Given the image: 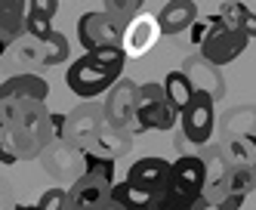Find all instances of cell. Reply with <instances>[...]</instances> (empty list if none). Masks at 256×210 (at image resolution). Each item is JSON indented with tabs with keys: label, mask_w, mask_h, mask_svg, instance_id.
<instances>
[{
	"label": "cell",
	"mask_w": 256,
	"mask_h": 210,
	"mask_svg": "<svg viewBox=\"0 0 256 210\" xmlns=\"http://www.w3.org/2000/svg\"><path fill=\"white\" fill-rule=\"evenodd\" d=\"M170 170H173V164L167 158H154V155L152 158H139L130 170H126L124 182H130L133 188H139L145 195L160 198L164 188L170 185Z\"/></svg>",
	"instance_id": "cell-8"
},
{
	"label": "cell",
	"mask_w": 256,
	"mask_h": 210,
	"mask_svg": "<svg viewBox=\"0 0 256 210\" xmlns=\"http://www.w3.org/2000/svg\"><path fill=\"white\" fill-rule=\"evenodd\" d=\"M136 93H139V84H133L130 78H120L112 90H108L105 93V105H102L105 124L124 127L130 133H142L139 124H136Z\"/></svg>",
	"instance_id": "cell-5"
},
{
	"label": "cell",
	"mask_w": 256,
	"mask_h": 210,
	"mask_svg": "<svg viewBox=\"0 0 256 210\" xmlns=\"http://www.w3.org/2000/svg\"><path fill=\"white\" fill-rule=\"evenodd\" d=\"M19 210H38L34 204H19Z\"/></svg>",
	"instance_id": "cell-32"
},
{
	"label": "cell",
	"mask_w": 256,
	"mask_h": 210,
	"mask_svg": "<svg viewBox=\"0 0 256 210\" xmlns=\"http://www.w3.org/2000/svg\"><path fill=\"white\" fill-rule=\"evenodd\" d=\"M68 53H71L68 37L62 31H52L44 44H38V65H44V68L62 65V62H68Z\"/></svg>",
	"instance_id": "cell-20"
},
{
	"label": "cell",
	"mask_w": 256,
	"mask_h": 210,
	"mask_svg": "<svg viewBox=\"0 0 256 210\" xmlns=\"http://www.w3.org/2000/svg\"><path fill=\"white\" fill-rule=\"evenodd\" d=\"M34 207H38V210H65V188H59V185L46 188Z\"/></svg>",
	"instance_id": "cell-28"
},
{
	"label": "cell",
	"mask_w": 256,
	"mask_h": 210,
	"mask_svg": "<svg viewBox=\"0 0 256 210\" xmlns=\"http://www.w3.org/2000/svg\"><path fill=\"white\" fill-rule=\"evenodd\" d=\"M25 0H0V41L12 47L25 34Z\"/></svg>",
	"instance_id": "cell-17"
},
{
	"label": "cell",
	"mask_w": 256,
	"mask_h": 210,
	"mask_svg": "<svg viewBox=\"0 0 256 210\" xmlns=\"http://www.w3.org/2000/svg\"><path fill=\"white\" fill-rule=\"evenodd\" d=\"M124 78V68L102 62L96 53H84L80 59H74L65 68V84L71 93H78L80 99H96L99 93H108L118 81Z\"/></svg>",
	"instance_id": "cell-1"
},
{
	"label": "cell",
	"mask_w": 256,
	"mask_h": 210,
	"mask_svg": "<svg viewBox=\"0 0 256 210\" xmlns=\"http://www.w3.org/2000/svg\"><path fill=\"white\" fill-rule=\"evenodd\" d=\"M170 182L182 192H188L194 198H200L204 192V182H207V167L198 155H182L179 161H173V170H170Z\"/></svg>",
	"instance_id": "cell-14"
},
{
	"label": "cell",
	"mask_w": 256,
	"mask_h": 210,
	"mask_svg": "<svg viewBox=\"0 0 256 210\" xmlns=\"http://www.w3.org/2000/svg\"><path fill=\"white\" fill-rule=\"evenodd\" d=\"M182 74L188 78V84L198 90V93H207V96L222 99L226 93V81H222V71H219L216 65H210L207 59H200V56H188L186 62H182Z\"/></svg>",
	"instance_id": "cell-12"
},
{
	"label": "cell",
	"mask_w": 256,
	"mask_h": 210,
	"mask_svg": "<svg viewBox=\"0 0 256 210\" xmlns=\"http://www.w3.org/2000/svg\"><path fill=\"white\" fill-rule=\"evenodd\" d=\"M130 148H133V133H130V130L112 127V124H102L99 133H96V139H93V145H90L86 151H96V155H102V158L118 161V158L126 155Z\"/></svg>",
	"instance_id": "cell-16"
},
{
	"label": "cell",
	"mask_w": 256,
	"mask_h": 210,
	"mask_svg": "<svg viewBox=\"0 0 256 210\" xmlns=\"http://www.w3.org/2000/svg\"><path fill=\"white\" fill-rule=\"evenodd\" d=\"M102 124H105L102 108H99V105H93V102H84V105H78L71 114H65L62 142H71L74 148L86 151L90 145H93V139H96V133H99V127H102Z\"/></svg>",
	"instance_id": "cell-7"
},
{
	"label": "cell",
	"mask_w": 256,
	"mask_h": 210,
	"mask_svg": "<svg viewBox=\"0 0 256 210\" xmlns=\"http://www.w3.org/2000/svg\"><path fill=\"white\" fill-rule=\"evenodd\" d=\"M50 96V84L40 74H12V78L0 81V102L4 99H38V102H46Z\"/></svg>",
	"instance_id": "cell-13"
},
{
	"label": "cell",
	"mask_w": 256,
	"mask_h": 210,
	"mask_svg": "<svg viewBox=\"0 0 256 210\" xmlns=\"http://www.w3.org/2000/svg\"><path fill=\"white\" fill-rule=\"evenodd\" d=\"M84 173L102 176V179H108V182L114 185V161L96 155V151H84Z\"/></svg>",
	"instance_id": "cell-26"
},
{
	"label": "cell",
	"mask_w": 256,
	"mask_h": 210,
	"mask_svg": "<svg viewBox=\"0 0 256 210\" xmlns=\"http://www.w3.org/2000/svg\"><path fill=\"white\" fill-rule=\"evenodd\" d=\"M4 53H6V44H4V41H0V56H4Z\"/></svg>",
	"instance_id": "cell-33"
},
{
	"label": "cell",
	"mask_w": 256,
	"mask_h": 210,
	"mask_svg": "<svg viewBox=\"0 0 256 210\" xmlns=\"http://www.w3.org/2000/svg\"><path fill=\"white\" fill-rule=\"evenodd\" d=\"M59 4H62V0H59Z\"/></svg>",
	"instance_id": "cell-35"
},
{
	"label": "cell",
	"mask_w": 256,
	"mask_h": 210,
	"mask_svg": "<svg viewBox=\"0 0 256 210\" xmlns=\"http://www.w3.org/2000/svg\"><path fill=\"white\" fill-rule=\"evenodd\" d=\"M112 204H118L120 210H154L158 198L139 192L130 182H114L112 185Z\"/></svg>",
	"instance_id": "cell-18"
},
{
	"label": "cell",
	"mask_w": 256,
	"mask_h": 210,
	"mask_svg": "<svg viewBox=\"0 0 256 210\" xmlns=\"http://www.w3.org/2000/svg\"><path fill=\"white\" fill-rule=\"evenodd\" d=\"M160 37V25H158V16L152 13H139L133 16L130 22L124 25V37H120V50L126 59H139L145 56Z\"/></svg>",
	"instance_id": "cell-9"
},
{
	"label": "cell",
	"mask_w": 256,
	"mask_h": 210,
	"mask_svg": "<svg viewBox=\"0 0 256 210\" xmlns=\"http://www.w3.org/2000/svg\"><path fill=\"white\" fill-rule=\"evenodd\" d=\"M160 87H164V96H167V102L182 114L186 111V105L192 102V96H194V87L188 84V78L182 71H170L167 78L160 81Z\"/></svg>",
	"instance_id": "cell-19"
},
{
	"label": "cell",
	"mask_w": 256,
	"mask_h": 210,
	"mask_svg": "<svg viewBox=\"0 0 256 210\" xmlns=\"http://www.w3.org/2000/svg\"><path fill=\"white\" fill-rule=\"evenodd\" d=\"M250 192H256V167H228L226 195H241V198H247Z\"/></svg>",
	"instance_id": "cell-22"
},
{
	"label": "cell",
	"mask_w": 256,
	"mask_h": 210,
	"mask_svg": "<svg viewBox=\"0 0 256 210\" xmlns=\"http://www.w3.org/2000/svg\"><path fill=\"white\" fill-rule=\"evenodd\" d=\"M56 10H59V0H28V13L31 16H40V19H56Z\"/></svg>",
	"instance_id": "cell-29"
},
{
	"label": "cell",
	"mask_w": 256,
	"mask_h": 210,
	"mask_svg": "<svg viewBox=\"0 0 256 210\" xmlns=\"http://www.w3.org/2000/svg\"><path fill=\"white\" fill-rule=\"evenodd\" d=\"M247 4H241V0H226L222 7H219V19H222V28L226 31H241V25H244V19H247Z\"/></svg>",
	"instance_id": "cell-25"
},
{
	"label": "cell",
	"mask_w": 256,
	"mask_h": 210,
	"mask_svg": "<svg viewBox=\"0 0 256 210\" xmlns=\"http://www.w3.org/2000/svg\"><path fill=\"white\" fill-rule=\"evenodd\" d=\"M226 158H228L232 167H256V136L253 133L234 136L226 148Z\"/></svg>",
	"instance_id": "cell-21"
},
{
	"label": "cell",
	"mask_w": 256,
	"mask_h": 210,
	"mask_svg": "<svg viewBox=\"0 0 256 210\" xmlns=\"http://www.w3.org/2000/svg\"><path fill=\"white\" fill-rule=\"evenodd\" d=\"M44 170L52 176H59V179H71L74 182L80 173H84V151L74 148L71 142H50L44 148Z\"/></svg>",
	"instance_id": "cell-10"
},
{
	"label": "cell",
	"mask_w": 256,
	"mask_h": 210,
	"mask_svg": "<svg viewBox=\"0 0 256 210\" xmlns=\"http://www.w3.org/2000/svg\"><path fill=\"white\" fill-rule=\"evenodd\" d=\"M112 207V182L93 176V173H80L71 188H65V210H108Z\"/></svg>",
	"instance_id": "cell-6"
},
{
	"label": "cell",
	"mask_w": 256,
	"mask_h": 210,
	"mask_svg": "<svg viewBox=\"0 0 256 210\" xmlns=\"http://www.w3.org/2000/svg\"><path fill=\"white\" fill-rule=\"evenodd\" d=\"M198 22V4L194 0H167L158 13L160 34H182Z\"/></svg>",
	"instance_id": "cell-15"
},
{
	"label": "cell",
	"mask_w": 256,
	"mask_h": 210,
	"mask_svg": "<svg viewBox=\"0 0 256 210\" xmlns=\"http://www.w3.org/2000/svg\"><path fill=\"white\" fill-rule=\"evenodd\" d=\"M244 201H247V198H241V195H226L222 201H219V210H241Z\"/></svg>",
	"instance_id": "cell-30"
},
{
	"label": "cell",
	"mask_w": 256,
	"mask_h": 210,
	"mask_svg": "<svg viewBox=\"0 0 256 210\" xmlns=\"http://www.w3.org/2000/svg\"><path fill=\"white\" fill-rule=\"evenodd\" d=\"M198 198L194 195H188V192H182V188H176L173 182L164 188V195L158 198V204H154V210H192V204H194Z\"/></svg>",
	"instance_id": "cell-24"
},
{
	"label": "cell",
	"mask_w": 256,
	"mask_h": 210,
	"mask_svg": "<svg viewBox=\"0 0 256 210\" xmlns=\"http://www.w3.org/2000/svg\"><path fill=\"white\" fill-rule=\"evenodd\" d=\"M216 102L213 96H207V93H198L194 90V96L192 102L186 105V111L179 114V127H182V139L198 145V148H204L213 136V130H216Z\"/></svg>",
	"instance_id": "cell-4"
},
{
	"label": "cell",
	"mask_w": 256,
	"mask_h": 210,
	"mask_svg": "<svg viewBox=\"0 0 256 210\" xmlns=\"http://www.w3.org/2000/svg\"><path fill=\"white\" fill-rule=\"evenodd\" d=\"M136 124H139V130H173L179 124V111L167 102L160 84H154V81L139 84V93H136Z\"/></svg>",
	"instance_id": "cell-2"
},
{
	"label": "cell",
	"mask_w": 256,
	"mask_h": 210,
	"mask_svg": "<svg viewBox=\"0 0 256 210\" xmlns=\"http://www.w3.org/2000/svg\"><path fill=\"white\" fill-rule=\"evenodd\" d=\"M108 210H120V207H118V204H112V207H108Z\"/></svg>",
	"instance_id": "cell-34"
},
{
	"label": "cell",
	"mask_w": 256,
	"mask_h": 210,
	"mask_svg": "<svg viewBox=\"0 0 256 210\" xmlns=\"http://www.w3.org/2000/svg\"><path fill=\"white\" fill-rule=\"evenodd\" d=\"M247 47H250L247 34H241V31H226V28H222L216 37H210V41L198 50V56H200V59H207L210 65L222 68V65L234 62V59H238V56H241Z\"/></svg>",
	"instance_id": "cell-11"
},
{
	"label": "cell",
	"mask_w": 256,
	"mask_h": 210,
	"mask_svg": "<svg viewBox=\"0 0 256 210\" xmlns=\"http://www.w3.org/2000/svg\"><path fill=\"white\" fill-rule=\"evenodd\" d=\"M124 25L120 19L108 16L105 10H93V13H84L78 19V44L86 53H96L105 47H120V37H124Z\"/></svg>",
	"instance_id": "cell-3"
},
{
	"label": "cell",
	"mask_w": 256,
	"mask_h": 210,
	"mask_svg": "<svg viewBox=\"0 0 256 210\" xmlns=\"http://www.w3.org/2000/svg\"><path fill=\"white\" fill-rule=\"evenodd\" d=\"M192 210H219V204H213V201H207V198H198V201L192 204Z\"/></svg>",
	"instance_id": "cell-31"
},
{
	"label": "cell",
	"mask_w": 256,
	"mask_h": 210,
	"mask_svg": "<svg viewBox=\"0 0 256 210\" xmlns=\"http://www.w3.org/2000/svg\"><path fill=\"white\" fill-rule=\"evenodd\" d=\"M102 4H105V13L108 16L120 19V22H130L133 16H139V10H142L145 0H102Z\"/></svg>",
	"instance_id": "cell-27"
},
{
	"label": "cell",
	"mask_w": 256,
	"mask_h": 210,
	"mask_svg": "<svg viewBox=\"0 0 256 210\" xmlns=\"http://www.w3.org/2000/svg\"><path fill=\"white\" fill-rule=\"evenodd\" d=\"M219 31H222V19H219V16H198V22L188 28L192 44H198V50L204 47L210 37H216Z\"/></svg>",
	"instance_id": "cell-23"
}]
</instances>
